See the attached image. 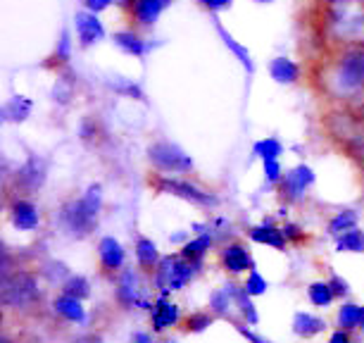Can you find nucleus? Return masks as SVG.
Here are the masks:
<instances>
[{
	"instance_id": "obj_1",
	"label": "nucleus",
	"mask_w": 364,
	"mask_h": 343,
	"mask_svg": "<svg viewBox=\"0 0 364 343\" xmlns=\"http://www.w3.org/2000/svg\"><path fill=\"white\" fill-rule=\"evenodd\" d=\"M198 267H200L198 263H191V260L181 258V253H178V255H167L155 267L153 284L160 291H178L193 279Z\"/></svg>"
},
{
	"instance_id": "obj_2",
	"label": "nucleus",
	"mask_w": 364,
	"mask_h": 343,
	"mask_svg": "<svg viewBox=\"0 0 364 343\" xmlns=\"http://www.w3.org/2000/svg\"><path fill=\"white\" fill-rule=\"evenodd\" d=\"M148 160L157 172H174V174H181V172H188L193 167V160L191 155L183 150L181 146L171 141H157L148 148Z\"/></svg>"
},
{
	"instance_id": "obj_3",
	"label": "nucleus",
	"mask_w": 364,
	"mask_h": 343,
	"mask_svg": "<svg viewBox=\"0 0 364 343\" xmlns=\"http://www.w3.org/2000/svg\"><path fill=\"white\" fill-rule=\"evenodd\" d=\"M150 186L155 191H160V194H171V196H178L183 198V201H191L196 205H203V208H215L219 203L215 196L208 194V191H203L200 186H196V184H191L186 179H171L167 174H157L150 179Z\"/></svg>"
},
{
	"instance_id": "obj_4",
	"label": "nucleus",
	"mask_w": 364,
	"mask_h": 343,
	"mask_svg": "<svg viewBox=\"0 0 364 343\" xmlns=\"http://www.w3.org/2000/svg\"><path fill=\"white\" fill-rule=\"evenodd\" d=\"M148 284L146 279L139 277V272L134 270H124L119 277V284H117V298L124 305H139L141 310H150L153 303L148 300Z\"/></svg>"
},
{
	"instance_id": "obj_5",
	"label": "nucleus",
	"mask_w": 364,
	"mask_h": 343,
	"mask_svg": "<svg viewBox=\"0 0 364 343\" xmlns=\"http://www.w3.org/2000/svg\"><path fill=\"white\" fill-rule=\"evenodd\" d=\"M95 217H98V210H93L91 205L86 203V198H81V201H70L63 208V222L67 229L77 236H86L88 231L93 229Z\"/></svg>"
},
{
	"instance_id": "obj_6",
	"label": "nucleus",
	"mask_w": 364,
	"mask_h": 343,
	"mask_svg": "<svg viewBox=\"0 0 364 343\" xmlns=\"http://www.w3.org/2000/svg\"><path fill=\"white\" fill-rule=\"evenodd\" d=\"M312 184H314V172L307 167V164H298V167H293L284 179L279 181V191L288 203H295L305 196V191L310 189Z\"/></svg>"
},
{
	"instance_id": "obj_7",
	"label": "nucleus",
	"mask_w": 364,
	"mask_h": 343,
	"mask_svg": "<svg viewBox=\"0 0 364 343\" xmlns=\"http://www.w3.org/2000/svg\"><path fill=\"white\" fill-rule=\"evenodd\" d=\"M95 15H98V12L81 10V12H77V17H74V26H77L79 43L84 48L98 43V41L105 38V26L100 24V19Z\"/></svg>"
},
{
	"instance_id": "obj_8",
	"label": "nucleus",
	"mask_w": 364,
	"mask_h": 343,
	"mask_svg": "<svg viewBox=\"0 0 364 343\" xmlns=\"http://www.w3.org/2000/svg\"><path fill=\"white\" fill-rule=\"evenodd\" d=\"M338 79L346 88H360L364 84V53L353 51L341 60Z\"/></svg>"
},
{
	"instance_id": "obj_9",
	"label": "nucleus",
	"mask_w": 364,
	"mask_h": 343,
	"mask_svg": "<svg viewBox=\"0 0 364 343\" xmlns=\"http://www.w3.org/2000/svg\"><path fill=\"white\" fill-rule=\"evenodd\" d=\"M98 258H100V265L105 272H119L127 260L124 246L117 241L114 236H102L98 243Z\"/></svg>"
},
{
	"instance_id": "obj_10",
	"label": "nucleus",
	"mask_w": 364,
	"mask_h": 343,
	"mask_svg": "<svg viewBox=\"0 0 364 343\" xmlns=\"http://www.w3.org/2000/svg\"><path fill=\"white\" fill-rule=\"evenodd\" d=\"M248 236H250V241L262 243V246H272V248H277V250H284L286 243H288L284 229L274 224V219H264L262 224L252 226V229L248 231Z\"/></svg>"
},
{
	"instance_id": "obj_11",
	"label": "nucleus",
	"mask_w": 364,
	"mask_h": 343,
	"mask_svg": "<svg viewBox=\"0 0 364 343\" xmlns=\"http://www.w3.org/2000/svg\"><path fill=\"white\" fill-rule=\"evenodd\" d=\"M222 263L224 270H229L231 274H243L245 270H252L255 267V260H252L250 250L245 248L243 243H229L222 250Z\"/></svg>"
},
{
	"instance_id": "obj_12",
	"label": "nucleus",
	"mask_w": 364,
	"mask_h": 343,
	"mask_svg": "<svg viewBox=\"0 0 364 343\" xmlns=\"http://www.w3.org/2000/svg\"><path fill=\"white\" fill-rule=\"evenodd\" d=\"M178 307L167 300V293H160V298L155 300L153 307H150V322H153L155 332H164V329L174 327L178 322Z\"/></svg>"
},
{
	"instance_id": "obj_13",
	"label": "nucleus",
	"mask_w": 364,
	"mask_h": 343,
	"mask_svg": "<svg viewBox=\"0 0 364 343\" xmlns=\"http://www.w3.org/2000/svg\"><path fill=\"white\" fill-rule=\"evenodd\" d=\"M171 0H134V19L139 26H153Z\"/></svg>"
},
{
	"instance_id": "obj_14",
	"label": "nucleus",
	"mask_w": 364,
	"mask_h": 343,
	"mask_svg": "<svg viewBox=\"0 0 364 343\" xmlns=\"http://www.w3.org/2000/svg\"><path fill=\"white\" fill-rule=\"evenodd\" d=\"M38 208L31 201H15L12 205V224L22 231H33L38 226Z\"/></svg>"
},
{
	"instance_id": "obj_15",
	"label": "nucleus",
	"mask_w": 364,
	"mask_h": 343,
	"mask_svg": "<svg viewBox=\"0 0 364 343\" xmlns=\"http://www.w3.org/2000/svg\"><path fill=\"white\" fill-rule=\"evenodd\" d=\"M136 260H139V267L141 270H146L148 274L155 272V267L160 265V250H157V246L150 241L148 236H139L136 238Z\"/></svg>"
},
{
	"instance_id": "obj_16",
	"label": "nucleus",
	"mask_w": 364,
	"mask_h": 343,
	"mask_svg": "<svg viewBox=\"0 0 364 343\" xmlns=\"http://www.w3.org/2000/svg\"><path fill=\"white\" fill-rule=\"evenodd\" d=\"M55 312L60 317H65L67 322H84L86 320V310L81 305V298L70 296V293H63V296L55 298Z\"/></svg>"
},
{
	"instance_id": "obj_17",
	"label": "nucleus",
	"mask_w": 364,
	"mask_h": 343,
	"mask_svg": "<svg viewBox=\"0 0 364 343\" xmlns=\"http://www.w3.org/2000/svg\"><path fill=\"white\" fill-rule=\"evenodd\" d=\"M112 41H114L117 48H122V51L134 55V58H143V55H148L150 51H153V46H150L148 41L139 38L134 31H117L112 36Z\"/></svg>"
},
{
	"instance_id": "obj_18",
	"label": "nucleus",
	"mask_w": 364,
	"mask_h": 343,
	"mask_svg": "<svg viewBox=\"0 0 364 343\" xmlns=\"http://www.w3.org/2000/svg\"><path fill=\"white\" fill-rule=\"evenodd\" d=\"M326 329V322L321 317H314L310 312H295L293 317V332L302 336V339H310V336H317Z\"/></svg>"
},
{
	"instance_id": "obj_19",
	"label": "nucleus",
	"mask_w": 364,
	"mask_h": 343,
	"mask_svg": "<svg viewBox=\"0 0 364 343\" xmlns=\"http://www.w3.org/2000/svg\"><path fill=\"white\" fill-rule=\"evenodd\" d=\"M269 74L277 84H295L300 77V67L288 58H277V60H272Z\"/></svg>"
},
{
	"instance_id": "obj_20",
	"label": "nucleus",
	"mask_w": 364,
	"mask_h": 343,
	"mask_svg": "<svg viewBox=\"0 0 364 343\" xmlns=\"http://www.w3.org/2000/svg\"><path fill=\"white\" fill-rule=\"evenodd\" d=\"M229 289V293L233 296V300L238 303V310H240V315L245 317V322L248 324H257L259 322V315H257V310H255V305H252V296L248 291H245V286H236V284H229L226 286Z\"/></svg>"
},
{
	"instance_id": "obj_21",
	"label": "nucleus",
	"mask_w": 364,
	"mask_h": 343,
	"mask_svg": "<svg viewBox=\"0 0 364 343\" xmlns=\"http://www.w3.org/2000/svg\"><path fill=\"white\" fill-rule=\"evenodd\" d=\"M215 26H217V33H219V36H222V41H224V46L229 48V51H231L233 55H236V58H238V63L243 65L245 70H248V74H252V72H255V65H252V60H250V53L245 51V48L240 46L238 41H233V36H231L229 31L224 29V26H222V22H219L217 17H215Z\"/></svg>"
},
{
	"instance_id": "obj_22",
	"label": "nucleus",
	"mask_w": 364,
	"mask_h": 343,
	"mask_svg": "<svg viewBox=\"0 0 364 343\" xmlns=\"http://www.w3.org/2000/svg\"><path fill=\"white\" fill-rule=\"evenodd\" d=\"M212 248V236L210 234H200L198 238H193V241H186L181 248V258L191 260V263H203V255Z\"/></svg>"
},
{
	"instance_id": "obj_23",
	"label": "nucleus",
	"mask_w": 364,
	"mask_h": 343,
	"mask_svg": "<svg viewBox=\"0 0 364 343\" xmlns=\"http://www.w3.org/2000/svg\"><path fill=\"white\" fill-rule=\"evenodd\" d=\"M336 250L338 253H364V231H360L357 226L355 229L343 231L338 236V241H336Z\"/></svg>"
},
{
	"instance_id": "obj_24",
	"label": "nucleus",
	"mask_w": 364,
	"mask_h": 343,
	"mask_svg": "<svg viewBox=\"0 0 364 343\" xmlns=\"http://www.w3.org/2000/svg\"><path fill=\"white\" fill-rule=\"evenodd\" d=\"M307 298H310L312 305L317 307H328L333 303V289L328 281H314V284H310V289H307Z\"/></svg>"
},
{
	"instance_id": "obj_25",
	"label": "nucleus",
	"mask_w": 364,
	"mask_h": 343,
	"mask_svg": "<svg viewBox=\"0 0 364 343\" xmlns=\"http://www.w3.org/2000/svg\"><path fill=\"white\" fill-rule=\"evenodd\" d=\"M43 179H46V174H43V162H41L38 157H31V160L22 167V172H19V181H24L29 189L41 186V184H43Z\"/></svg>"
},
{
	"instance_id": "obj_26",
	"label": "nucleus",
	"mask_w": 364,
	"mask_h": 343,
	"mask_svg": "<svg viewBox=\"0 0 364 343\" xmlns=\"http://www.w3.org/2000/svg\"><path fill=\"white\" fill-rule=\"evenodd\" d=\"M31 107H33V102L29 98H24V95H15L8 105H5L3 110V115H5V120H12V122H22L29 117V112H31Z\"/></svg>"
},
{
	"instance_id": "obj_27",
	"label": "nucleus",
	"mask_w": 364,
	"mask_h": 343,
	"mask_svg": "<svg viewBox=\"0 0 364 343\" xmlns=\"http://www.w3.org/2000/svg\"><path fill=\"white\" fill-rule=\"evenodd\" d=\"M8 293H15V303H24V300L33 298V293H36V281H33L29 274H19L15 277V289H5V296Z\"/></svg>"
},
{
	"instance_id": "obj_28",
	"label": "nucleus",
	"mask_w": 364,
	"mask_h": 343,
	"mask_svg": "<svg viewBox=\"0 0 364 343\" xmlns=\"http://www.w3.org/2000/svg\"><path fill=\"white\" fill-rule=\"evenodd\" d=\"M233 296L229 293V289H219V291H215L210 296V310L217 315V317H229V312H231V307H233Z\"/></svg>"
},
{
	"instance_id": "obj_29",
	"label": "nucleus",
	"mask_w": 364,
	"mask_h": 343,
	"mask_svg": "<svg viewBox=\"0 0 364 343\" xmlns=\"http://www.w3.org/2000/svg\"><path fill=\"white\" fill-rule=\"evenodd\" d=\"M252 153H255L259 160H279V155H284V146H281L279 139H262L252 146Z\"/></svg>"
},
{
	"instance_id": "obj_30",
	"label": "nucleus",
	"mask_w": 364,
	"mask_h": 343,
	"mask_svg": "<svg viewBox=\"0 0 364 343\" xmlns=\"http://www.w3.org/2000/svg\"><path fill=\"white\" fill-rule=\"evenodd\" d=\"M355 226H357V212L355 210H343L331 219V222H328V234L338 236V234H343V231L355 229Z\"/></svg>"
},
{
	"instance_id": "obj_31",
	"label": "nucleus",
	"mask_w": 364,
	"mask_h": 343,
	"mask_svg": "<svg viewBox=\"0 0 364 343\" xmlns=\"http://www.w3.org/2000/svg\"><path fill=\"white\" fill-rule=\"evenodd\" d=\"M212 322H215V312H193L188 315L186 320H183V332L188 334H198V332H205Z\"/></svg>"
},
{
	"instance_id": "obj_32",
	"label": "nucleus",
	"mask_w": 364,
	"mask_h": 343,
	"mask_svg": "<svg viewBox=\"0 0 364 343\" xmlns=\"http://www.w3.org/2000/svg\"><path fill=\"white\" fill-rule=\"evenodd\" d=\"M63 293H70V296H77V298H88L91 296V284H88L86 277H79V274H74L63 284Z\"/></svg>"
},
{
	"instance_id": "obj_33",
	"label": "nucleus",
	"mask_w": 364,
	"mask_h": 343,
	"mask_svg": "<svg viewBox=\"0 0 364 343\" xmlns=\"http://www.w3.org/2000/svg\"><path fill=\"white\" fill-rule=\"evenodd\" d=\"M360 312H362V305H355V303H346L338 310V324L341 329H355L360 327Z\"/></svg>"
},
{
	"instance_id": "obj_34",
	"label": "nucleus",
	"mask_w": 364,
	"mask_h": 343,
	"mask_svg": "<svg viewBox=\"0 0 364 343\" xmlns=\"http://www.w3.org/2000/svg\"><path fill=\"white\" fill-rule=\"evenodd\" d=\"M243 286H245V291H248L252 298H257V296H264V293H267V289H269V281H267L262 274L257 272V267H252Z\"/></svg>"
},
{
	"instance_id": "obj_35",
	"label": "nucleus",
	"mask_w": 364,
	"mask_h": 343,
	"mask_svg": "<svg viewBox=\"0 0 364 343\" xmlns=\"http://www.w3.org/2000/svg\"><path fill=\"white\" fill-rule=\"evenodd\" d=\"M264 176H267V181H272V184H279L284 179V169H281L279 160H264Z\"/></svg>"
},
{
	"instance_id": "obj_36",
	"label": "nucleus",
	"mask_w": 364,
	"mask_h": 343,
	"mask_svg": "<svg viewBox=\"0 0 364 343\" xmlns=\"http://www.w3.org/2000/svg\"><path fill=\"white\" fill-rule=\"evenodd\" d=\"M328 284H331V289H333V296H336V298H346L348 293H350L348 281H346V279H341L338 274H331V279H328Z\"/></svg>"
},
{
	"instance_id": "obj_37",
	"label": "nucleus",
	"mask_w": 364,
	"mask_h": 343,
	"mask_svg": "<svg viewBox=\"0 0 364 343\" xmlns=\"http://www.w3.org/2000/svg\"><path fill=\"white\" fill-rule=\"evenodd\" d=\"M281 229H284V234H286L288 241H295V243H298V241H302V238H305V234H302V229H300L298 224H291V222H288V224L281 226Z\"/></svg>"
},
{
	"instance_id": "obj_38",
	"label": "nucleus",
	"mask_w": 364,
	"mask_h": 343,
	"mask_svg": "<svg viewBox=\"0 0 364 343\" xmlns=\"http://www.w3.org/2000/svg\"><path fill=\"white\" fill-rule=\"evenodd\" d=\"M58 58H70V33L67 31H63V38H60V46H58Z\"/></svg>"
},
{
	"instance_id": "obj_39",
	"label": "nucleus",
	"mask_w": 364,
	"mask_h": 343,
	"mask_svg": "<svg viewBox=\"0 0 364 343\" xmlns=\"http://www.w3.org/2000/svg\"><path fill=\"white\" fill-rule=\"evenodd\" d=\"M200 3L205 5L208 10H224V8H231L233 0H200Z\"/></svg>"
},
{
	"instance_id": "obj_40",
	"label": "nucleus",
	"mask_w": 364,
	"mask_h": 343,
	"mask_svg": "<svg viewBox=\"0 0 364 343\" xmlns=\"http://www.w3.org/2000/svg\"><path fill=\"white\" fill-rule=\"evenodd\" d=\"M109 3L112 0H86V8L91 12H102L105 8H109Z\"/></svg>"
},
{
	"instance_id": "obj_41",
	"label": "nucleus",
	"mask_w": 364,
	"mask_h": 343,
	"mask_svg": "<svg viewBox=\"0 0 364 343\" xmlns=\"http://www.w3.org/2000/svg\"><path fill=\"white\" fill-rule=\"evenodd\" d=\"M236 329H238V332H240V334H243V336H245V339H248V341H257V343H259V341H264V339H262V336L252 334V332H250V329H248V327H236Z\"/></svg>"
},
{
	"instance_id": "obj_42",
	"label": "nucleus",
	"mask_w": 364,
	"mask_h": 343,
	"mask_svg": "<svg viewBox=\"0 0 364 343\" xmlns=\"http://www.w3.org/2000/svg\"><path fill=\"white\" fill-rule=\"evenodd\" d=\"M331 341H333V343H343V341H350V334H348V329H341V332L331 334Z\"/></svg>"
},
{
	"instance_id": "obj_43",
	"label": "nucleus",
	"mask_w": 364,
	"mask_h": 343,
	"mask_svg": "<svg viewBox=\"0 0 364 343\" xmlns=\"http://www.w3.org/2000/svg\"><path fill=\"white\" fill-rule=\"evenodd\" d=\"M134 341H143V343H148V341H153V336H150V334H136V336H134Z\"/></svg>"
},
{
	"instance_id": "obj_44",
	"label": "nucleus",
	"mask_w": 364,
	"mask_h": 343,
	"mask_svg": "<svg viewBox=\"0 0 364 343\" xmlns=\"http://www.w3.org/2000/svg\"><path fill=\"white\" fill-rule=\"evenodd\" d=\"M360 327H364V305H362V312H360Z\"/></svg>"
},
{
	"instance_id": "obj_45",
	"label": "nucleus",
	"mask_w": 364,
	"mask_h": 343,
	"mask_svg": "<svg viewBox=\"0 0 364 343\" xmlns=\"http://www.w3.org/2000/svg\"><path fill=\"white\" fill-rule=\"evenodd\" d=\"M257 3H272V0H257Z\"/></svg>"
}]
</instances>
